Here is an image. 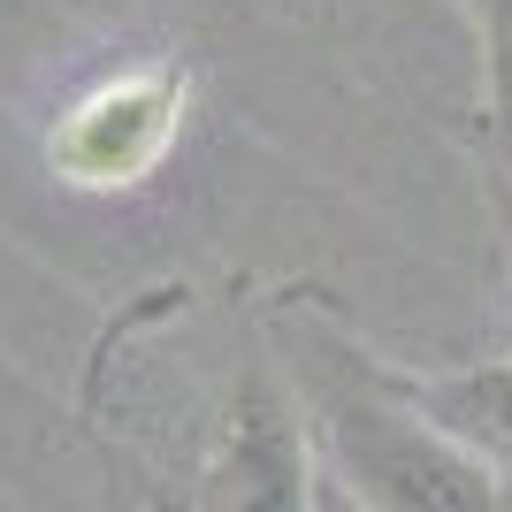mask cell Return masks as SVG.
Returning a JSON list of instances; mask_svg holds the SVG:
<instances>
[{
    "instance_id": "obj_1",
    "label": "cell",
    "mask_w": 512,
    "mask_h": 512,
    "mask_svg": "<svg viewBox=\"0 0 512 512\" xmlns=\"http://www.w3.org/2000/svg\"><path fill=\"white\" fill-rule=\"evenodd\" d=\"M276 367L260 314L237 321L192 283H153L100 329L85 406L153 512H314V428Z\"/></svg>"
},
{
    "instance_id": "obj_2",
    "label": "cell",
    "mask_w": 512,
    "mask_h": 512,
    "mask_svg": "<svg viewBox=\"0 0 512 512\" xmlns=\"http://www.w3.org/2000/svg\"><path fill=\"white\" fill-rule=\"evenodd\" d=\"M260 329L299 383L329 482L360 512H505V474L444 421H428L406 375L375 360L321 291H276L260 306Z\"/></svg>"
},
{
    "instance_id": "obj_3",
    "label": "cell",
    "mask_w": 512,
    "mask_h": 512,
    "mask_svg": "<svg viewBox=\"0 0 512 512\" xmlns=\"http://www.w3.org/2000/svg\"><path fill=\"white\" fill-rule=\"evenodd\" d=\"M184 107H192V77L176 62L107 69L46 123V169L69 192H138L176 153Z\"/></svg>"
},
{
    "instance_id": "obj_4",
    "label": "cell",
    "mask_w": 512,
    "mask_h": 512,
    "mask_svg": "<svg viewBox=\"0 0 512 512\" xmlns=\"http://www.w3.org/2000/svg\"><path fill=\"white\" fill-rule=\"evenodd\" d=\"M406 375V367H398ZM413 406L444 421L459 444H474L497 474H512V360L467 367V375H406Z\"/></svg>"
},
{
    "instance_id": "obj_5",
    "label": "cell",
    "mask_w": 512,
    "mask_h": 512,
    "mask_svg": "<svg viewBox=\"0 0 512 512\" xmlns=\"http://www.w3.org/2000/svg\"><path fill=\"white\" fill-rule=\"evenodd\" d=\"M482 39V169L497 214H512V0H467Z\"/></svg>"
},
{
    "instance_id": "obj_6",
    "label": "cell",
    "mask_w": 512,
    "mask_h": 512,
    "mask_svg": "<svg viewBox=\"0 0 512 512\" xmlns=\"http://www.w3.org/2000/svg\"><path fill=\"white\" fill-rule=\"evenodd\" d=\"M314 512H360V505H352V497H344L337 482H329V474H321V505H314Z\"/></svg>"
},
{
    "instance_id": "obj_7",
    "label": "cell",
    "mask_w": 512,
    "mask_h": 512,
    "mask_svg": "<svg viewBox=\"0 0 512 512\" xmlns=\"http://www.w3.org/2000/svg\"><path fill=\"white\" fill-rule=\"evenodd\" d=\"M505 512H512V474H505Z\"/></svg>"
}]
</instances>
